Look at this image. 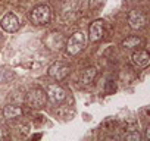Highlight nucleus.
I'll return each instance as SVG.
<instances>
[{
	"label": "nucleus",
	"instance_id": "nucleus-4",
	"mask_svg": "<svg viewBox=\"0 0 150 141\" xmlns=\"http://www.w3.org/2000/svg\"><path fill=\"white\" fill-rule=\"evenodd\" d=\"M0 27H2V30L6 31V32H16L21 27V22H19V18L15 13H6L2 18V21H0Z\"/></svg>",
	"mask_w": 150,
	"mask_h": 141
},
{
	"label": "nucleus",
	"instance_id": "nucleus-2",
	"mask_svg": "<svg viewBox=\"0 0 150 141\" xmlns=\"http://www.w3.org/2000/svg\"><path fill=\"white\" fill-rule=\"evenodd\" d=\"M84 47H86V35H84V32L77 31L69 37V40L66 43V53L71 56H75L80 51H83Z\"/></svg>",
	"mask_w": 150,
	"mask_h": 141
},
{
	"label": "nucleus",
	"instance_id": "nucleus-14",
	"mask_svg": "<svg viewBox=\"0 0 150 141\" xmlns=\"http://www.w3.org/2000/svg\"><path fill=\"white\" fill-rule=\"evenodd\" d=\"M146 140H150V126L146 128Z\"/></svg>",
	"mask_w": 150,
	"mask_h": 141
},
{
	"label": "nucleus",
	"instance_id": "nucleus-13",
	"mask_svg": "<svg viewBox=\"0 0 150 141\" xmlns=\"http://www.w3.org/2000/svg\"><path fill=\"white\" fill-rule=\"evenodd\" d=\"M124 138H125L127 141H140L141 135H140L138 131H131V132H127Z\"/></svg>",
	"mask_w": 150,
	"mask_h": 141
},
{
	"label": "nucleus",
	"instance_id": "nucleus-1",
	"mask_svg": "<svg viewBox=\"0 0 150 141\" xmlns=\"http://www.w3.org/2000/svg\"><path fill=\"white\" fill-rule=\"evenodd\" d=\"M52 19V9L47 5H38L31 9L30 21L34 25H47Z\"/></svg>",
	"mask_w": 150,
	"mask_h": 141
},
{
	"label": "nucleus",
	"instance_id": "nucleus-10",
	"mask_svg": "<svg viewBox=\"0 0 150 141\" xmlns=\"http://www.w3.org/2000/svg\"><path fill=\"white\" fill-rule=\"evenodd\" d=\"M21 115H22V109L18 107V106L8 104V106H5V109H3V116H5L6 119H15V118L21 116Z\"/></svg>",
	"mask_w": 150,
	"mask_h": 141
},
{
	"label": "nucleus",
	"instance_id": "nucleus-3",
	"mask_svg": "<svg viewBox=\"0 0 150 141\" xmlns=\"http://www.w3.org/2000/svg\"><path fill=\"white\" fill-rule=\"evenodd\" d=\"M46 100H47V96H46L44 90H41V88H33L27 94V103L35 109L43 107L46 104Z\"/></svg>",
	"mask_w": 150,
	"mask_h": 141
},
{
	"label": "nucleus",
	"instance_id": "nucleus-9",
	"mask_svg": "<svg viewBox=\"0 0 150 141\" xmlns=\"http://www.w3.org/2000/svg\"><path fill=\"white\" fill-rule=\"evenodd\" d=\"M131 60H132L134 65H137L140 68H146L150 63V54L146 50H138V51H134L132 53Z\"/></svg>",
	"mask_w": 150,
	"mask_h": 141
},
{
	"label": "nucleus",
	"instance_id": "nucleus-5",
	"mask_svg": "<svg viewBox=\"0 0 150 141\" xmlns=\"http://www.w3.org/2000/svg\"><path fill=\"white\" fill-rule=\"evenodd\" d=\"M46 96H47V99H49L53 104H57V103H62V102L66 99V91H65L60 85L52 84V85L47 87Z\"/></svg>",
	"mask_w": 150,
	"mask_h": 141
},
{
	"label": "nucleus",
	"instance_id": "nucleus-6",
	"mask_svg": "<svg viewBox=\"0 0 150 141\" xmlns=\"http://www.w3.org/2000/svg\"><path fill=\"white\" fill-rule=\"evenodd\" d=\"M147 18L141 11H131L128 13V24L132 30H141L146 27Z\"/></svg>",
	"mask_w": 150,
	"mask_h": 141
},
{
	"label": "nucleus",
	"instance_id": "nucleus-15",
	"mask_svg": "<svg viewBox=\"0 0 150 141\" xmlns=\"http://www.w3.org/2000/svg\"><path fill=\"white\" fill-rule=\"evenodd\" d=\"M5 137V132H3V128H2V125H0V140H2Z\"/></svg>",
	"mask_w": 150,
	"mask_h": 141
},
{
	"label": "nucleus",
	"instance_id": "nucleus-7",
	"mask_svg": "<svg viewBox=\"0 0 150 141\" xmlns=\"http://www.w3.org/2000/svg\"><path fill=\"white\" fill-rule=\"evenodd\" d=\"M47 74H49V77L54 78L56 81H62V80L66 78V75L69 74V69H68V66L63 65L62 62H56V63H53V65L49 68Z\"/></svg>",
	"mask_w": 150,
	"mask_h": 141
},
{
	"label": "nucleus",
	"instance_id": "nucleus-8",
	"mask_svg": "<svg viewBox=\"0 0 150 141\" xmlns=\"http://www.w3.org/2000/svg\"><path fill=\"white\" fill-rule=\"evenodd\" d=\"M88 38L93 43L100 41L103 38V21L97 19V21H94L90 25V28H88Z\"/></svg>",
	"mask_w": 150,
	"mask_h": 141
},
{
	"label": "nucleus",
	"instance_id": "nucleus-11",
	"mask_svg": "<svg viewBox=\"0 0 150 141\" xmlns=\"http://www.w3.org/2000/svg\"><path fill=\"white\" fill-rule=\"evenodd\" d=\"M96 75H97L96 68H87V69L83 70V74H81V82L86 84V85H87V84H91V82L94 81Z\"/></svg>",
	"mask_w": 150,
	"mask_h": 141
},
{
	"label": "nucleus",
	"instance_id": "nucleus-12",
	"mask_svg": "<svg viewBox=\"0 0 150 141\" xmlns=\"http://www.w3.org/2000/svg\"><path fill=\"white\" fill-rule=\"evenodd\" d=\"M141 43H143V40H141L140 37H137V35H129V37H127V38L122 41V47H124V49H135V47H138Z\"/></svg>",
	"mask_w": 150,
	"mask_h": 141
}]
</instances>
